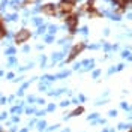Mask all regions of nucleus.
Instances as JSON below:
<instances>
[{
	"mask_svg": "<svg viewBox=\"0 0 132 132\" xmlns=\"http://www.w3.org/2000/svg\"><path fill=\"white\" fill-rule=\"evenodd\" d=\"M30 36H32V32L29 30V29H26L23 27L21 30H18L15 33V36H14V41H15L16 45H21V44H26V42L30 39Z\"/></svg>",
	"mask_w": 132,
	"mask_h": 132,
	"instance_id": "obj_1",
	"label": "nucleus"
},
{
	"mask_svg": "<svg viewBox=\"0 0 132 132\" xmlns=\"http://www.w3.org/2000/svg\"><path fill=\"white\" fill-rule=\"evenodd\" d=\"M78 20H80V15L78 14H69V15L65 18V23L69 29V33L74 35L77 32V27H78Z\"/></svg>",
	"mask_w": 132,
	"mask_h": 132,
	"instance_id": "obj_2",
	"label": "nucleus"
},
{
	"mask_svg": "<svg viewBox=\"0 0 132 132\" xmlns=\"http://www.w3.org/2000/svg\"><path fill=\"white\" fill-rule=\"evenodd\" d=\"M84 48H86V44H84V42H78V44H75L74 47L71 48V51H69V56L66 57V63H71L78 54H81Z\"/></svg>",
	"mask_w": 132,
	"mask_h": 132,
	"instance_id": "obj_3",
	"label": "nucleus"
},
{
	"mask_svg": "<svg viewBox=\"0 0 132 132\" xmlns=\"http://www.w3.org/2000/svg\"><path fill=\"white\" fill-rule=\"evenodd\" d=\"M41 12L47 16L57 15V5H54V3H45V5L41 6Z\"/></svg>",
	"mask_w": 132,
	"mask_h": 132,
	"instance_id": "obj_4",
	"label": "nucleus"
},
{
	"mask_svg": "<svg viewBox=\"0 0 132 132\" xmlns=\"http://www.w3.org/2000/svg\"><path fill=\"white\" fill-rule=\"evenodd\" d=\"M6 35H8V30H6V27H5L3 20H0V41H2V39H5V38H6Z\"/></svg>",
	"mask_w": 132,
	"mask_h": 132,
	"instance_id": "obj_5",
	"label": "nucleus"
},
{
	"mask_svg": "<svg viewBox=\"0 0 132 132\" xmlns=\"http://www.w3.org/2000/svg\"><path fill=\"white\" fill-rule=\"evenodd\" d=\"M82 113H84V107H78L69 114V117H75V116H80V114H82Z\"/></svg>",
	"mask_w": 132,
	"mask_h": 132,
	"instance_id": "obj_6",
	"label": "nucleus"
},
{
	"mask_svg": "<svg viewBox=\"0 0 132 132\" xmlns=\"http://www.w3.org/2000/svg\"><path fill=\"white\" fill-rule=\"evenodd\" d=\"M15 53H16V50L14 48V47H11V48L6 50V56H14Z\"/></svg>",
	"mask_w": 132,
	"mask_h": 132,
	"instance_id": "obj_7",
	"label": "nucleus"
},
{
	"mask_svg": "<svg viewBox=\"0 0 132 132\" xmlns=\"http://www.w3.org/2000/svg\"><path fill=\"white\" fill-rule=\"evenodd\" d=\"M33 24H36V26H42V20H41V18H33Z\"/></svg>",
	"mask_w": 132,
	"mask_h": 132,
	"instance_id": "obj_8",
	"label": "nucleus"
},
{
	"mask_svg": "<svg viewBox=\"0 0 132 132\" xmlns=\"http://www.w3.org/2000/svg\"><path fill=\"white\" fill-rule=\"evenodd\" d=\"M56 32H57V26H50V33L54 35Z\"/></svg>",
	"mask_w": 132,
	"mask_h": 132,
	"instance_id": "obj_9",
	"label": "nucleus"
},
{
	"mask_svg": "<svg viewBox=\"0 0 132 132\" xmlns=\"http://www.w3.org/2000/svg\"><path fill=\"white\" fill-rule=\"evenodd\" d=\"M45 29H47L45 26H39V29H38V35H41V33H44V32H45Z\"/></svg>",
	"mask_w": 132,
	"mask_h": 132,
	"instance_id": "obj_10",
	"label": "nucleus"
},
{
	"mask_svg": "<svg viewBox=\"0 0 132 132\" xmlns=\"http://www.w3.org/2000/svg\"><path fill=\"white\" fill-rule=\"evenodd\" d=\"M45 126H47V123H45L44 120H42V122H39V123H38V128H39V129H44Z\"/></svg>",
	"mask_w": 132,
	"mask_h": 132,
	"instance_id": "obj_11",
	"label": "nucleus"
},
{
	"mask_svg": "<svg viewBox=\"0 0 132 132\" xmlns=\"http://www.w3.org/2000/svg\"><path fill=\"white\" fill-rule=\"evenodd\" d=\"M26 113H27V114H32V113H35V108H32V107L26 108Z\"/></svg>",
	"mask_w": 132,
	"mask_h": 132,
	"instance_id": "obj_12",
	"label": "nucleus"
},
{
	"mask_svg": "<svg viewBox=\"0 0 132 132\" xmlns=\"http://www.w3.org/2000/svg\"><path fill=\"white\" fill-rule=\"evenodd\" d=\"M47 110H48V111H54V110H56V105H54V104H51V105H48Z\"/></svg>",
	"mask_w": 132,
	"mask_h": 132,
	"instance_id": "obj_13",
	"label": "nucleus"
},
{
	"mask_svg": "<svg viewBox=\"0 0 132 132\" xmlns=\"http://www.w3.org/2000/svg\"><path fill=\"white\" fill-rule=\"evenodd\" d=\"M14 77H15V75H14V72H9V74L6 75V78H8V80H12Z\"/></svg>",
	"mask_w": 132,
	"mask_h": 132,
	"instance_id": "obj_14",
	"label": "nucleus"
},
{
	"mask_svg": "<svg viewBox=\"0 0 132 132\" xmlns=\"http://www.w3.org/2000/svg\"><path fill=\"white\" fill-rule=\"evenodd\" d=\"M15 62H16V59H15V57H11V59H9V65H14Z\"/></svg>",
	"mask_w": 132,
	"mask_h": 132,
	"instance_id": "obj_15",
	"label": "nucleus"
},
{
	"mask_svg": "<svg viewBox=\"0 0 132 132\" xmlns=\"http://www.w3.org/2000/svg\"><path fill=\"white\" fill-rule=\"evenodd\" d=\"M53 39H54V38H53V35H50V36H47V38H45V41H47V42H51Z\"/></svg>",
	"mask_w": 132,
	"mask_h": 132,
	"instance_id": "obj_16",
	"label": "nucleus"
},
{
	"mask_svg": "<svg viewBox=\"0 0 132 132\" xmlns=\"http://www.w3.org/2000/svg\"><path fill=\"white\" fill-rule=\"evenodd\" d=\"M60 105H62V107H68V105H69V101H63Z\"/></svg>",
	"mask_w": 132,
	"mask_h": 132,
	"instance_id": "obj_17",
	"label": "nucleus"
},
{
	"mask_svg": "<svg viewBox=\"0 0 132 132\" xmlns=\"http://www.w3.org/2000/svg\"><path fill=\"white\" fill-rule=\"evenodd\" d=\"M6 5H8V0H2V8H6Z\"/></svg>",
	"mask_w": 132,
	"mask_h": 132,
	"instance_id": "obj_18",
	"label": "nucleus"
},
{
	"mask_svg": "<svg viewBox=\"0 0 132 132\" xmlns=\"http://www.w3.org/2000/svg\"><path fill=\"white\" fill-rule=\"evenodd\" d=\"M80 32H81L82 35H87V27H82V29L80 30Z\"/></svg>",
	"mask_w": 132,
	"mask_h": 132,
	"instance_id": "obj_19",
	"label": "nucleus"
},
{
	"mask_svg": "<svg viewBox=\"0 0 132 132\" xmlns=\"http://www.w3.org/2000/svg\"><path fill=\"white\" fill-rule=\"evenodd\" d=\"M99 74H101V71H95V72H93V77H95V78H96V77H99Z\"/></svg>",
	"mask_w": 132,
	"mask_h": 132,
	"instance_id": "obj_20",
	"label": "nucleus"
},
{
	"mask_svg": "<svg viewBox=\"0 0 132 132\" xmlns=\"http://www.w3.org/2000/svg\"><path fill=\"white\" fill-rule=\"evenodd\" d=\"M62 132H71V131H69V129H65V131H62Z\"/></svg>",
	"mask_w": 132,
	"mask_h": 132,
	"instance_id": "obj_21",
	"label": "nucleus"
},
{
	"mask_svg": "<svg viewBox=\"0 0 132 132\" xmlns=\"http://www.w3.org/2000/svg\"><path fill=\"white\" fill-rule=\"evenodd\" d=\"M0 20H3V18H2V16H0Z\"/></svg>",
	"mask_w": 132,
	"mask_h": 132,
	"instance_id": "obj_22",
	"label": "nucleus"
},
{
	"mask_svg": "<svg viewBox=\"0 0 132 132\" xmlns=\"http://www.w3.org/2000/svg\"><path fill=\"white\" fill-rule=\"evenodd\" d=\"M129 132H132V131H129Z\"/></svg>",
	"mask_w": 132,
	"mask_h": 132,
	"instance_id": "obj_23",
	"label": "nucleus"
}]
</instances>
